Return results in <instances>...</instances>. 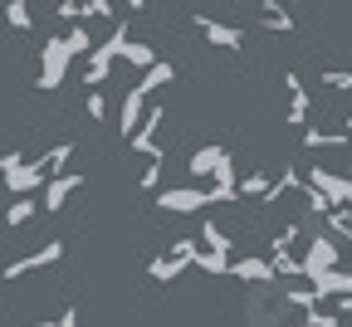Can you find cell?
I'll use <instances>...</instances> for the list:
<instances>
[{"mask_svg": "<svg viewBox=\"0 0 352 327\" xmlns=\"http://www.w3.org/2000/svg\"><path fill=\"white\" fill-rule=\"evenodd\" d=\"M0 176H6V185H10L15 196H30L34 185L44 181V166H39V161H34V166H25V161H20V157L10 152L6 161H0Z\"/></svg>", "mask_w": 352, "mask_h": 327, "instance_id": "cell-1", "label": "cell"}, {"mask_svg": "<svg viewBox=\"0 0 352 327\" xmlns=\"http://www.w3.org/2000/svg\"><path fill=\"white\" fill-rule=\"evenodd\" d=\"M69 59H74L69 39H50V44H44V74H39V83H44V88H59V78H64Z\"/></svg>", "mask_w": 352, "mask_h": 327, "instance_id": "cell-2", "label": "cell"}, {"mask_svg": "<svg viewBox=\"0 0 352 327\" xmlns=\"http://www.w3.org/2000/svg\"><path fill=\"white\" fill-rule=\"evenodd\" d=\"M215 201H226V196H220V191H166V196H162V210L191 215V210H206V205H215Z\"/></svg>", "mask_w": 352, "mask_h": 327, "instance_id": "cell-3", "label": "cell"}, {"mask_svg": "<svg viewBox=\"0 0 352 327\" xmlns=\"http://www.w3.org/2000/svg\"><path fill=\"white\" fill-rule=\"evenodd\" d=\"M59 254H64V245H59V240H50V245H44L39 254H30V259H20V264H10V269H6V278H20V273H34V269H44V264H54Z\"/></svg>", "mask_w": 352, "mask_h": 327, "instance_id": "cell-4", "label": "cell"}, {"mask_svg": "<svg viewBox=\"0 0 352 327\" xmlns=\"http://www.w3.org/2000/svg\"><path fill=\"white\" fill-rule=\"evenodd\" d=\"M230 161V152H220V147H201V152H191V176H215L220 166H226Z\"/></svg>", "mask_w": 352, "mask_h": 327, "instance_id": "cell-5", "label": "cell"}, {"mask_svg": "<svg viewBox=\"0 0 352 327\" xmlns=\"http://www.w3.org/2000/svg\"><path fill=\"white\" fill-rule=\"evenodd\" d=\"M78 185H83V176H78V171H74V176H59L50 191H44V210H64V201L78 191Z\"/></svg>", "mask_w": 352, "mask_h": 327, "instance_id": "cell-6", "label": "cell"}, {"mask_svg": "<svg viewBox=\"0 0 352 327\" xmlns=\"http://www.w3.org/2000/svg\"><path fill=\"white\" fill-rule=\"evenodd\" d=\"M191 25H196V30H206V39H210V44H230V49H240V30L215 25V20H206V15H191Z\"/></svg>", "mask_w": 352, "mask_h": 327, "instance_id": "cell-7", "label": "cell"}, {"mask_svg": "<svg viewBox=\"0 0 352 327\" xmlns=\"http://www.w3.org/2000/svg\"><path fill=\"white\" fill-rule=\"evenodd\" d=\"M122 59L138 64V69H147V64H152V44H132V39H127V44H122Z\"/></svg>", "mask_w": 352, "mask_h": 327, "instance_id": "cell-8", "label": "cell"}, {"mask_svg": "<svg viewBox=\"0 0 352 327\" xmlns=\"http://www.w3.org/2000/svg\"><path fill=\"white\" fill-rule=\"evenodd\" d=\"M69 157H74V147H54V152H44V157H34V161L44 166V176H54L59 161H69Z\"/></svg>", "mask_w": 352, "mask_h": 327, "instance_id": "cell-9", "label": "cell"}, {"mask_svg": "<svg viewBox=\"0 0 352 327\" xmlns=\"http://www.w3.org/2000/svg\"><path fill=\"white\" fill-rule=\"evenodd\" d=\"M6 20H10L15 30H30V0H10V5H6Z\"/></svg>", "mask_w": 352, "mask_h": 327, "instance_id": "cell-10", "label": "cell"}, {"mask_svg": "<svg viewBox=\"0 0 352 327\" xmlns=\"http://www.w3.org/2000/svg\"><path fill=\"white\" fill-rule=\"evenodd\" d=\"M30 215H34V196H20V201L10 205V215H6V220H10V225H25Z\"/></svg>", "mask_w": 352, "mask_h": 327, "instance_id": "cell-11", "label": "cell"}, {"mask_svg": "<svg viewBox=\"0 0 352 327\" xmlns=\"http://www.w3.org/2000/svg\"><path fill=\"white\" fill-rule=\"evenodd\" d=\"M64 39H69V49H74V54H88V49H94V44H88V30H83V25H74Z\"/></svg>", "mask_w": 352, "mask_h": 327, "instance_id": "cell-12", "label": "cell"}, {"mask_svg": "<svg viewBox=\"0 0 352 327\" xmlns=\"http://www.w3.org/2000/svg\"><path fill=\"white\" fill-rule=\"evenodd\" d=\"M78 15H113V0H83Z\"/></svg>", "mask_w": 352, "mask_h": 327, "instance_id": "cell-13", "label": "cell"}, {"mask_svg": "<svg viewBox=\"0 0 352 327\" xmlns=\"http://www.w3.org/2000/svg\"><path fill=\"white\" fill-rule=\"evenodd\" d=\"M108 113V103H103V93L94 88V93H88V117H103Z\"/></svg>", "mask_w": 352, "mask_h": 327, "instance_id": "cell-14", "label": "cell"}, {"mask_svg": "<svg viewBox=\"0 0 352 327\" xmlns=\"http://www.w3.org/2000/svg\"><path fill=\"white\" fill-rule=\"evenodd\" d=\"M127 10H142V0H127Z\"/></svg>", "mask_w": 352, "mask_h": 327, "instance_id": "cell-15", "label": "cell"}]
</instances>
